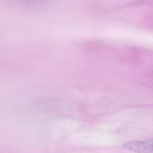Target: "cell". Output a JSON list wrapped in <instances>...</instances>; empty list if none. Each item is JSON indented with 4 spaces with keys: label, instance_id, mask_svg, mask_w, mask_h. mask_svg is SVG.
Listing matches in <instances>:
<instances>
[{
    "label": "cell",
    "instance_id": "6da1fadb",
    "mask_svg": "<svg viewBox=\"0 0 153 153\" xmlns=\"http://www.w3.org/2000/svg\"><path fill=\"white\" fill-rule=\"evenodd\" d=\"M123 146L127 150L137 153L153 152V140L131 141L126 143Z\"/></svg>",
    "mask_w": 153,
    "mask_h": 153
}]
</instances>
